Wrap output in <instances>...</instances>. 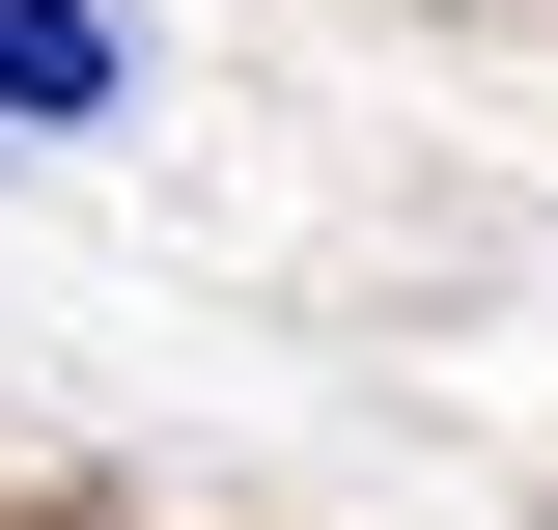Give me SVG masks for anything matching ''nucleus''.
Returning <instances> with one entry per match:
<instances>
[{
  "label": "nucleus",
  "mask_w": 558,
  "mask_h": 530,
  "mask_svg": "<svg viewBox=\"0 0 558 530\" xmlns=\"http://www.w3.org/2000/svg\"><path fill=\"white\" fill-rule=\"evenodd\" d=\"M112 0H0V140H84V112H112Z\"/></svg>",
  "instance_id": "obj_1"
}]
</instances>
